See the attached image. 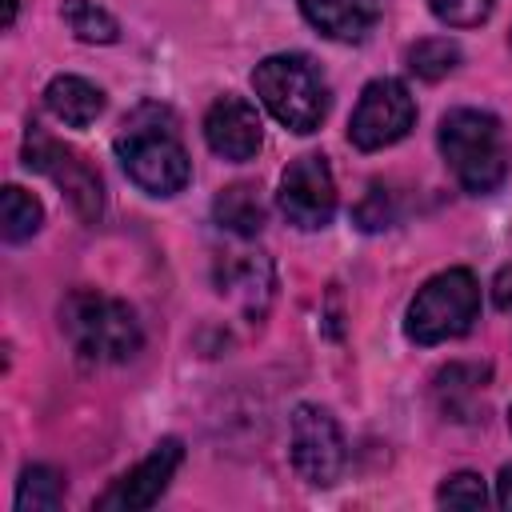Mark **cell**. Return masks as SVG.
<instances>
[{"instance_id":"1","label":"cell","mask_w":512,"mask_h":512,"mask_svg":"<svg viewBox=\"0 0 512 512\" xmlns=\"http://www.w3.org/2000/svg\"><path fill=\"white\" fill-rule=\"evenodd\" d=\"M112 148H116V160L128 172V180L136 188H144L148 196H176L192 176V160L176 132V116L164 104L132 108L124 116Z\"/></svg>"},{"instance_id":"2","label":"cell","mask_w":512,"mask_h":512,"mask_svg":"<svg viewBox=\"0 0 512 512\" xmlns=\"http://www.w3.org/2000/svg\"><path fill=\"white\" fill-rule=\"evenodd\" d=\"M60 332L88 364H124L140 352L144 332L136 312L96 288H76L60 304Z\"/></svg>"},{"instance_id":"3","label":"cell","mask_w":512,"mask_h":512,"mask_svg":"<svg viewBox=\"0 0 512 512\" xmlns=\"http://www.w3.org/2000/svg\"><path fill=\"white\" fill-rule=\"evenodd\" d=\"M436 144H440V156L464 192L484 196V192H496L504 184L508 144H504V128L492 112H480V108L444 112V120L436 128Z\"/></svg>"},{"instance_id":"4","label":"cell","mask_w":512,"mask_h":512,"mask_svg":"<svg viewBox=\"0 0 512 512\" xmlns=\"http://www.w3.org/2000/svg\"><path fill=\"white\" fill-rule=\"evenodd\" d=\"M252 88L260 96V104L288 128V132H316L328 116V80L320 76V68L300 56V52H276L268 60L256 64L252 72Z\"/></svg>"},{"instance_id":"5","label":"cell","mask_w":512,"mask_h":512,"mask_svg":"<svg viewBox=\"0 0 512 512\" xmlns=\"http://www.w3.org/2000/svg\"><path fill=\"white\" fill-rule=\"evenodd\" d=\"M480 320V284L468 268H448L424 280L404 312V336L412 344H444L464 336Z\"/></svg>"},{"instance_id":"6","label":"cell","mask_w":512,"mask_h":512,"mask_svg":"<svg viewBox=\"0 0 512 512\" xmlns=\"http://www.w3.org/2000/svg\"><path fill=\"white\" fill-rule=\"evenodd\" d=\"M24 168L48 176L72 204V212L88 224L100 220L104 212V184H100V172L68 144H60L56 136H48L44 128H28L24 132Z\"/></svg>"},{"instance_id":"7","label":"cell","mask_w":512,"mask_h":512,"mask_svg":"<svg viewBox=\"0 0 512 512\" xmlns=\"http://www.w3.org/2000/svg\"><path fill=\"white\" fill-rule=\"evenodd\" d=\"M412 124H416V100H412L408 84L380 76V80L364 84V92L352 108V120H348V140L360 152H380V148L404 140Z\"/></svg>"},{"instance_id":"8","label":"cell","mask_w":512,"mask_h":512,"mask_svg":"<svg viewBox=\"0 0 512 512\" xmlns=\"http://www.w3.org/2000/svg\"><path fill=\"white\" fill-rule=\"evenodd\" d=\"M288 452H292V468L304 484L312 488H332L344 472V432L336 424V416L328 408H316V404H300L292 412V440H288Z\"/></svg>"},{"instance_id":"9","label":"cell","mask_w":512,"mask_h":512,"mask_svg":"<svg viewBox=\"0 0 512 512\" xmlns=\"http://www.w3.org/2000/svg\"><path fill=\"white\" fill-rule=\"evenodd\" d=\"M276 204H280V212H284L288 224H296L304 232L324 228L336 216V180H332L328 160L320 152L296 156L284 168V176H280Z\"/></svg>"},{"instance_id":"10","label":"cell","mask_w":512,"mask_h":512,"mask_svg":"<svg viewBox=\"0 0 512 512\" xmlns=\"http://www.w3.org/2000/svg\"><path fill=\"white\" fill-rule=\"evenodd\" d=\"M180 460H184V444L176 440V436H168V440H160L132 472H124L100 500H96V508H124V512H140V508H152L160 496H164V488H168V480L176 476V468H180Z\"/></svg>"},{"instance_id":"11","label":"cell","mask_w":512,"mask_h":512,"mask_svg":"<svg viewBox=\"0 0 512 512\" xmlns=\"http://www.w3.org/2000/svg\"><path fill=\"white\" fill-rule=\"evenodd\" d=\"M204 140L216 156L232 160V164H244L260 152L264 144V124H260V112L244 100V96H220L212 100L208 116H204Z\"/></svg>"},{"instance_id":"12","label":"cell","mask_w":512,"mask_h":512,"mask_svg":"<svg viewBox=\"0 0 512 512\" xmlns=\"http://www.w3.org/2000/svg\"><path fill=\"white\" fill-rule=\"evenodd\" d=\"M216 288L224 300H232L248 320H260L272 304L276 272L264 252H232L216 264Z\"/></svg>"},{"instance_id":"13","label":"cell","mask_w":512,"mask_h":512,"mask_svg":"<svg viewBox=\"0 0 512 512\" xmlns=\"http://www.w3.org/2000/svg\"><path fill=\"white\" fill-rule=\"evenodd\" d=\"M300 12L320 36L360 44L380 20V0H300Z\"/></svg>"},{"instance_id":"14","label":"cell","mask_w":512,"mask_h":512,"mask_svg":"<svg viewBox=\"0 0 512 512\" xmlns=\"http://www.w3.org/2000/svg\"><path fill=\"white\" fill-rule=\"evenodd\" d=\"M48 112L68 128H88L104 112V92L84 76H56L44 88Z\"/></svg>"},{"instance_id":"15","label":"cell","mask_w":512,"mask_h":512,"mask_svg":"<svg viewBox=\"0 0 512 512\" xmlns=\"http://www.w3.org/2000/svg\"><path fill=\"white\" fill-rule=\"evenodd\" d=\"M212 216L232 236H256L264 228V220H268V208H264V200H260V192L252 184H228L212 200Z\"/></svg>"},{"instance_id":"16","label":"cell","mask_w":512,"mask_h":512,"mask_svg":"<svg viewBox=\"0 0 512 512\" xmlns=\"http://www.w3.org/2000/svg\"><path fill=\"white\" fill-rule=\"evenodd\" d=\"M44 224V208L32 192H24L20 184H8L0 196V232L8 244H20L28 236H36Z\"/></svg>"},{"instance_id":"17","label":"cell","mask_w":512,"mask_h":512,"mask_svg":"<svg viewBox=\"0 0 512 512\" xmlns=\"http://www.w3.org/2000/svg\"><path fill=\"white\" fill-rule=\"evenodd\" d=\"M64 500V476L48 464H28L16 480V512H52Z\"/></svg>"},{"instance_id":"18","label":"cell","mask_w":512,"mask_h":512,"mask_svg":"<svg viewBox=\"0 0 512 512\" xmlns=\"http://www.w3.org/2000/svg\"><path fill=\"white\" fill-rule=\"evenodd\" d=\"M60 16L72 28V36L84 40V44H116L120 40L116 16L108 8H100L96 0H64L60 4Z\"/></svg>"},{"instance_id":"19","label":"cell","mask_w":512,"mask_h":512,"mask_svg":"<svg viewBox=\"0 0 512 512\" xmlns=\"http://www.w3.org/2000/svg\"><path fill=\"white\" fill-rule=\"evenodd\" d=\"M460 64V48L448 36H428L408 48V72L420 80H444Z\"/></svg>"},{"instance_id":"20","label":"cell","mask_w":512,"mask_h":512,"mask_svg":"<svg viewBox=\"0 0 512 512\" xmlns=\"http://www.w3.org/2000/svg\"><path fill=\"white\" fill-rule=\"evenodd\" d=\"M436 504H444V508H484L488 488L476 472H456L436 488Z\"/></svg>"},{"instance_id":"21","label":"cell","mask_w":512,"mask_h":512,"mask_svg":"<svg viewBox=\"0 0 512 512\" xmlns=\"http://www.w3.org/2000/svg\"><path fill=\"white\" fill-rule=\"evenodd\" d=\"M492 4L496 0H428L432 16L448 28H476L492 16Z\"/></svg>"},{"instance_id":"22","label":"cell","mask_w":512,"mask_h":512,"mask_svg":"<svg viewBox=\"0 0 512 512\" xmlns=\"http://www.w3.org/2000/svg\"><path fill=\"white\" fill-rule=\"evenodd\" d=\"M392 220H396L392 192H388V188H380V184H372V188H368V196L356 204V224H360L364 232H380V228H388Z\"/></svg>"},{"instance_id":"23","label":"cell","mask_w":512,"mask_h":512,"mask_svg":"<svg viewBox=\"0 0 512 512\" xmlns=\"http://www.w3.org/2000/svg\"><path fill=\"white\" fill-rule=\"evenodd\" d=\"M492 296H496V308H500V312H512V264L496 272V280H492Z\"/></svg>"},{"instance_id":"24","label":"cell","mask_w":512,"mask_h":512,"mask_svg":"<svg viewBox=\"0 0 512 512\" xmlns=\"http://www.w3.org/2000/svg\"><path fill=\"white\" fill-rule=\"evenodd\" d=\"M496 500H500V508H508V512H512V464H508V468H500V480H496Z\"/></svg>"},{"instance_id":"25","label":"cell","mask_w":512,"mask_h":512,"mask_svg":"<svg viewBox=\"0 0 512 512\" xmlns=\"http://www.w3.org/2000/svg\"><path fill=\"white\" fill-rule=\"evenodd\" d=\"M12 20H16V0H8V20H4V24L12 28Z\"/></svg>"},{"instance_id":"26","label":"cell","mask_w":512,"mask_h":512,"mask_svg":"<svg viewBox=\"0 0 512 512\" xmlns=\"http://www.w3.org/2000/svg\"><path fill=\"white\" fill-rule=\"evenodd\" d=\"M508 428H512V412H508Z\"/></svg>"}]
</instances>
